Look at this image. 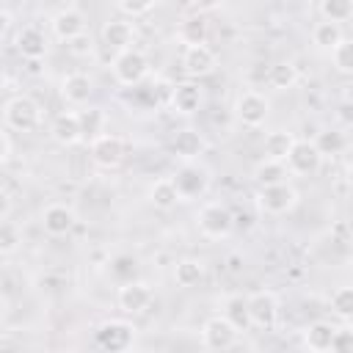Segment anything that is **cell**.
<instances>
[{"label": "cell", "mask_w": 353, "mask_h": 353, "mask_svg": "<svg viewBox=\"0 0 353 353\" xmlns=\"http://www.w3.org/2000/svg\"><path fill=\"white\" fill-rule=\"evenodd\" d=\"M292 132H284V130H276V132H270L268 138H265V154L270 157V160H284L287 157V152H290V146H292Z\"/></svg>", "instance_id": "32"}, {"label": "cell", "mask_w": 353, "mask_h": 353, "mask_svg": "<svg viewBox=\"0 0 353 353\" xmlns=\"http://www.w3.org/2000/svg\"><path fill=\"white\" fill-rule=\"evenodd\" d=\"M342 39H345V36H342V25H339V22L323 19V22H317L314 30H312V41H314L320 50H331V47L339 44Z\"/></svg>", "instance_id": "28"}, {"label": "cell", "mask_w": 353, "mask_h": 353, "mask_svg": "<svg viewBox=\"0 0 353 353\" xmlns=\"http://www.w3.org/2000/svg\"><path fill=\"white\" fill-rule=\"evenodd\" d=\"M223 317L237 328V331H245L251 328V317H248V301L243 295H232L223 306Z\"/></svg>", "instance_id": "27"}, {"label": "cell", "mask_w": 353, "mask_h": 353, "mask_svg": "<svg viewBox=\"0 0 353 353\" xmlns=\"http://www.w3.org/2000/svg\"><path fill=\"white\" fill-rule=\"evenodd\" d=\"M171 149L176 157L182 160H196L201 152H204V138L196 132V130H179L171 141Z\"/></svg>", "instance_id": "20"}, {"label": "cell", "mask_w": 353, "mask_h": 353, "mask_svg": "<svg viewBox=\"0 0 353 353\" xmlns=\"http://www.w3.org/2000/svg\"><path fill=\"white\" fill-rule=\"evenodd\" d=\"M204 276V265L199 259H179L174 268V279L179 287H196Z\"/></svg>", "instance_id": "31"}, {"label": "cell", "mask_w": 353, "mask_h": 353, "mask_svg": "<svg viewBox=\"0 0 353 353\" xmlns=\"http://www.w3.org/2000/svg\"><path fill=\"white\" fill-rule=\"evenodd\" d=\"M3 119L11 130L17 132H30L39 127L41 121V108L36 105V99L30 97H11L3 108Z\"/></svg>", "instance_id": "4"}, {"label": "cell", "mask_w": 353, "mask_h": 353, "mask_svg": "<svg viewBox=\"0 0 353 353\" xmlns=\"http://www.w3.org/2000/svg\"><path fill=\"white\" fill-rule=\"evenodd\" d=\"M176 36H179V41L185 47H190V44H207V19L199 17V14L196 17H185L179 22Z\"/></svg>", "instance_id": "23"}, {"label": "cell", "mask_w": 353, "mask_h": 353, "mask_svg": "<svg viewBox=\"0 0 353 353\" xmlns=\"http://www.w3.org/2000/svg\"><path fill=\"white\" fill-rule=\"evenodd\" d=\"M74 210L72 207H66V204H50V207H44V212H41V226H44V232L47 234H52V237H63V234H69L72 229H74Z\"/></svg>", "instance_id": "14"}, {"label": "cell", "mask_w": 353, "mask_h": 353, "mask_svg": "<svg viewBox=\"0 0 353 353\" xmlns=\"http://www.w3.org/2000/svg\"><path fill=\"white\" fill-rule=\"evenodd\" d=\"M331 309H334L342 320H350V317H353V290H350V287H339V290L331 295Z\"/></svg>", "instance_id": "37"}, {"label": "cell", "mask_w": 353, "mask_h": 353, "mask_svg": "<svg viewBox=\"0 0 353 353\" xmlns=\"http://www.w3.org/2000/svg\"><path fill=\"white\" fill-rule=\"evenodd\" d=\"M320 160L323 157L312 141H292V146L284 157V165L290 174H314L320 168Z\"/></svg>", "instance_id": "9"}, {"label": "cell", "mask_w": 353, "mask_h": 353, "mask_svg": "<svg viewBox=\"0 0 353 353\" xmlns=\"http://www.w3.org/2000/svg\"><path fill=\"white\" fill-rule=\"evenodd\" d=\"M19 243H22V232H19V226L3 218V221H0V256L14 254V251L19 248Z\"/></svg>", "instance_id": "34"}, {"label": "cell", "mask_w": 353, "mask_h": 353, "mask_svg": "<svg viewBox=\"0 0 353 353\" xmlns=\"http://www.w3.org/2000/svg\"><path fill=\"white\" fill-rule=\"evenodd\" d=\"M268 110H270V105H268V99H265L259 91H245V94H240L237 102H234V113H237V119H240L245 127H259V124H265Z\"/></svg>", "instance_id": "10"}, {"label": "cell", "mask_w": 353, "mask_h": 353, "mask_svg": "<svg viewBox=\"0 0 353 353\" xmlns=\"http://www.w3.org/2000/svg\"><path fill=\"white\" fill-rule=\"evenodd\" d=\"M353 347V331L345 325V328H334V339H331V350L336 353H347Z\"/></svg>", "instance_id": "38"}, {"label": "cell", "mask_w": 353, "mask_h": 353, "mask_svg": "<svg viewBox=\"0 0 353 353\" xmlns=\"http://www.w3.org/2000/svg\"><path fill=\"white\" fill-rule=\"evenodd\" d=\"M3 83H6V72H3V66H0V88H3Z\"/></svg>", "instance_id": "46"}, {"label": "cell", "mask_w": 353, "mask_h": 353, "mask_svg": "<svg viewBox=\"0 0 353 353\" xmlns=\"http://www.w3.org/2000/svg\"><path fill=\"white\" fill-rule=\"evenodd\" d=\"M94 339H97V345H99L102 350L119 353V350L132 347V342H135V328H132V323H127V320H105V323L97 328Z\"/></svg>", "instance_id": "6"}, {"label": "cell", "mask_w": 353, "mask_h": 353, "mask_svg": "<svg viewBox=\"0 0 353 353\" xmlns=\"http://www.w3.org/2000/svg\"><path fill=\"white\" fill-rule=\"evenodd\" d=\"M174 88H176V83H171L168 77H157V80L152 83V88H149V94H152V102H154L157 108H171V99H174Z\"/></svg>", "instance_id": "36"}, {"label": "cell", "mask_w": 353, "mask_h": 353, "mask_svg": "<svg viewBox=\"0 0 353 353\" xmlns=\"http://www.w3.org/2000/svg\"><path fill=\"white\" fill-rule=\"evenodd\" d=\"M146 74H149V58L141 50L135 47L119 50V55L113 58V77L121 85H138Z\"/></svg>", "instance_id": "3"}, {"label": "cell", "mask_w": 353, "mask_h": 353, "mask_svg": "<svg viewBox=\"0 0 353 353\" xmlns=\"http://www.w3.org/2000/svg\"><path fill=\"white\" fill-rule=\"evenodd\" d=\"M312 143H314V149L320 152V157H334V154H342V152H345L347 138H345V132H339V130H323V132H317V138H314Z\"/></svg>", "instance_id": "24"}, {"label": "cell", "mask_w": 353, "mask_h": 353, "mask_svg": "<svg viewBox=\"0 0 353 353\" xmlns=\"http://www.w3.org/2000/svg\"><path fill=\"white\" fill-rule=\"evenodd\" d=\"M248 301V317H251V325L254 328H262V331H270L279 320V301L273 292H254Z\"/></svg>", "instance_id": "8"}, {"label": "cell", "mask_w": 353, "mask_h": 353, "mask_svg": "<svg viewBox=\"0 0 353 353\" xmlns=\"http://www.w3.org/2000/svg\"><path fill=\"white\" fill-rule=\"evenodd\" d=\"M11 154V141L6 138V132H0V163H6Z\"/></svg>", "instance_id": "42"}, {"label": "cell", "mask_w": 353, "mask_h": 353, "mask_svg": "<svg viewBox=\"0 0 353 353\" xmlns=\"http://www.w3.org/2000/svg\"><path fill=\"white\" fill-rule=\"evenodd\" d=\"M199 232L204 234V237H210V240H226L229 234H232V229H234V215H232V210L226 207V204H221V201H210V204H204L201 210H199Z\"/></svg>", "instance_id": "1"}, {"label": "cell", "mask_w": 353, "mask_h": 353, "mask_svg": "<svg viewBox=\"0 0 353 353\" xmlns=\"http://www.w3.org/2000/svg\"><path fill=\"white\" fill-rule=\"evenodd\" d=\"M66 44H69V50H72L74 55H91V50H94V44H91V36H88V33H80V36L69 39Z\"/></svg>", "instance_id": "40"}, {"label": "cell", "mask_w": 353, "mask_h": 353, "mask_svg": "<svg viewBox=\"0 0 353 353\" xmlns=\"http://www.w3.org/2000/svg\"><path fill=\"white\" fill-rule=\"evenodd\" d=\"M182 69L190 77H207L215 69V52L207 44H190L182 52Z\"/></svg>", "instance_id": "13"}, {"label": "cell", "mask_w": 353, "mask_h": 353, "mask_svg": "<svg viewBox=\"0 0 353 353\" xmlns=\"http://www.w3.org/2000/svg\"><path fill=\"white\" fill-rule=\"evenodd\" d=\"M149 201H152L157 210H171V207H176L179 193H176V188H174L171 179H157V182L149 188Z\"/></svg>", "instance_id": "26"}, {"label": "cell", "mask_w": 353, "mask_h": 353, "mask_svg": "<svg viewBox=\"0 0 353 353\" xmlns=\"http://www.w3.org/2000/svg\"><path fill=\"white\" fill-rule=\"evenodd\" d=\"M8 30H11V14H8L6 8H0V39H3Z\"/></svg>", "instance_id": "43"}, {"label": "cell", "mask_w": 353, "mask_h": 353, "mask_svg": "<svg viewBox=\"0 0 353 353\" xmlns=\"http://www.w3.org/2000/svg\"><path fill=\"white\" fill-rule=\"evenodd\" d=\"M116 301H119V309H121V312H127V314H141V312H146L149 303H152V290H149L146 281H132V279H130V281H124V284L119 287Z\"/></svg>", "instance_id": "12"}, {"label": "cell", "mask_w": 353, "mask_h": 353, "mask_svg": "<svg viewBox=\"0 0 353 353\" xmlns=\"http://www.w3.org/2000/svg\"><path fill=\"white\" fill-rule=\"evenodd\" d=\"M176 193H179V201H190V199H199L207 193L210 188V171L199 163H185L174 176H171Z\"/></svg>", "instance_id": "5"}, {"label": "cell", "mask_w": 353, "mask_h": 353, "mask_svg": "<svg viewBox=\"0 0 353 353\" xmlns=\"http://www.w3.org/2000/svg\"><path fill=\"white\" fill-rule=\"evenodd\" d=\"M237 334H240V331H237L223 314H215V317H210V320L201 325V342H204V347H210V350H229V347H234Z\"/></svg>", "instance_id": "7"}, {"label": "cell", "mask_w": 353, "mask_h": 353, "mask_svg": "<svg viewBox=\"0 0 353 353\" xmlns=\"http://www.w3.org/2000/svg\"><path fill=\"white\" fill-rule=\"evenodd\" d=\"M334 328H336V325H331V323H325V320L312 323V325L303 331V345H306L309 350H314V353H325V350H331Z\"/></svg>", "instance_id": "21"}, {"label": "cell", "mask_w": 353, "mask_h": 353, "mask_svg": "<svg viewBox=\"0 0 353 353\" xmlns=\"http://www.w3.org/2000/svg\"><path fill=\"white\" fill-rule=\"evenodd\" d=\"M295 80H298V69H295V63H290V61H279V63H273V66L268 69V83H270L273 88H279V91L292 88Z\"/></svg>", "instance_id": "29"}, {"label": "cell", "mask_w": 353, "mask_h": 353, "mask_svg": "<svg viewBox=\"0 0 353 353\" xmlns=\"http://www.w3.org/2000/svg\"><path fill=\"white\" fill-rule=\"evenodd\" d=\"M171 108L182 116H190L201 108V88L196 83H176L174 88V99H171Z\"/></svg>", "instance_id": "19"}, {"label": "cell", "mask_w": 353, "mask_h": 353, "mask_svg": "<svg viewBox=\"0 0 353 353\" xmlns=\"http://www.w3.org/2000/svg\"><path fill=\"white\" fill-rule=\"evenodd\" d=\"M77 121H80V132H83V135L97 138V135H102V130H105V124H108V116H105L102 108H83V110L77 113Z\"/></svg>", "instance_id": "30"}, {"label": "cell", "mask_w": 353, "mask_h": 353, "mask_svg": "<svg viewBox=\"0 0 353 353\" xmlns=\"http://www.w3.org/2000/svg\"><path fill=\"white\" fill-rule=\"evenodd\" d=\"M287 165H284V160H262L256 168H254V179H256V185L262 188V185H276V182H287Z\"/></svg>", "instance_id": "25"}, {"label": "cell", "mask_w": 353, "mask_h": 353, "mask_svg": "<svg viewBox=\"0 0 353 353\" xmlns=\"http://www.w3.org/2000/svg\"><path fill=\"white\" fill-rule=\"evenodd\" d=\"M320 14L328 22H347L353 14V0H320Z\"/></svg>", "instance_id": "33"}, {"label": "cell", "mask_w": 353, "mask_h": 353, "mask_svg": "<svg viewBox=\"0 0 353 353\" xmlns=\"http://www.w3.org/2000/svg\"><path fill=\"white\" fill-rule=\"evenodd\" d=\"M50 135H52V141L61 143V146H74V143L83 138L77 113H58L55 121H52V127H50Z\"/></svg>", "instance_id": "17"}, {"label": "cell", "mask_w": 353, "mask_h": 353, "mask_svg": "<svg viewBox=\"0 0 353 353\" xmlns=\"http://www.w3.org/2000/svg\"><path fill=\"white\" fill-rule=\"evenodd\" d=\"M91 160L99 165V168H116L121 160H124V141L119 135H97L91 141Z\"/></svg>", "instance_id": "11"}, {"label": "cell", "mask_w": 353, "mask_h": 353, "mask_svg": "<svg viewBox=\"0 0 353 353\" xmlns=\"http://www.w3.org/2000/svg\"><path fill=\"white\" fill-rule=\"evenodd\" d=\"M8 212H11V199H8L6 190H0V221H3Z\"/></svg>", "instance_id": "45"}, {"label": "cell", "mask_w": 353, "mask_h": 353, "mask_svg": "<svg viewBox=\"0 0 353 353\" xmlns=\"http://www.w3.org/2000/svg\"><path fill=\"white\" fill-rule=\"evenodd\" d=\"M221 3H223V0H190V6H193L199 14H204V11H215Z\"/></svg>", "instance_id": "41"}, {"label": "cell", "mask_w": 353, "mask_h": 353, "mask_svg": "<svg viewBox=\"0 0 353 353\" xmlns=\"http://www.w3.org/2000/svg\"><path fill=\"white\" fill-rule=\"evenodd\" d=\"M52 33L61 41H69V39L85 33V17L77 8H63V11H58L52 17Z\"/></svg>", "instance_id": "15"}, {"label": "cell", "mask_w": 353, "mask_h": 353, "mask_svg": "<svg viewBox=\"0 0 353 353\" xmlns=\"http://www.w3.org/2000/svg\"><path fill=\"white\" fill-rule=\"evenodd\" d=\"M91 91H94V83H91V77H88L85 72H72V74H66L63 83H61V94H63V99L72 102V105L88 102Z\"/></svg>", "instance_id": "16"}, {"label": "cell", "mask_w": 353, "mask_h": 353, "mask_svg": "<svg viewBox=\"0 0 353 353\" xmlns=\"http://www.w3.org/2000/svg\"><path fill=\"white\" fill-rule=\"evenodd\" d=\"M295 204H298V190L292 185H287V182L262 185L256 190V207L265 215H287Z\"/></svg>", "instance_id": "2"}, {"label": "cell", "mask_w": 353, "mask_h": 353, "mask_svg": "<svg viewBox=\"0 0 353 353\" xmlns=\"http://www.w3.org/2000/svg\"><path fill=\"white\" fill-rule=\"evenodd\" d=\"M132 39H135L132 25L124 22V19H110V22H105V28H102V41H105L108 47H113V50L130 47Z\"/></svg>", "instance_id": "22"}, {"label": "cell", "mask_w": 353, "mask_h": 353, "mask_svg": "<svg viewBox=\"0 0 353 353\" xmlns=\"http://www.w3.org/2000/svg\"><path fill=\"white\" fill-rule=\"evenodd\" d=\"M154 0H119V8L127 14V17H141L146 11H152Z\"/></svg>", "instance_id": "39"}, {"label": "cell", "mask_w": 353, "mask_h": 353, "mask_svg": "<svg viewBox=\"0 0 353 353\" xmlns=\"http://www.w3.org/2000/svg\"><path fill=\"white\" fill-rule=\"evenodd\" d=\"M331 61H334V66L342 74H350L353 72V44L347 39H342L339 44H334L331 47Z\"/></svg>", "instance_id": "35"}, {"label": "cell", "mask_w": 353, "mask_h": 353, "mask_svg": "<svg viewBox=\"0 0 353 353\" xmlns=\"http://www.w3.org/2000/svg\"><path fill=\"white\" fill-rule=\"evenodd\" d=\"M17 50H19L22 58H28V61L44 58V52H47V39H44V33H41L39 28L28 25V28H22V30L17 33Z\"/></svg>", "instance_id": "18"}, {"label": "cell", "mask_w": 353, "mask_h": 353, "mask_svg": "<svg viewBox=\"0 0 353 353\" xmlns=\"http://www.w3.org/2000/svg\"><path fill=\"white\" fill-rule=\"evenodd\" d=\"M339 121H342L345 127H347V124L353 121V116H350V102H347V99H345V102L339 105Z\"/></svg>", "instance_id": "44"}]
</instances>
